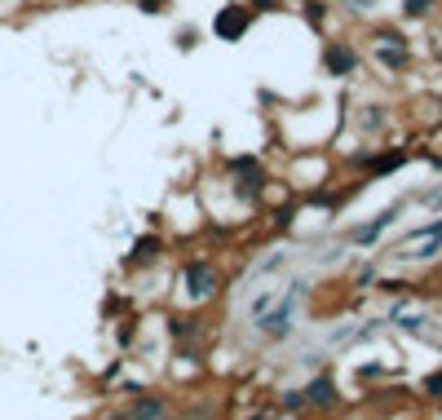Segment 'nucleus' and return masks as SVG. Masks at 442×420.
<instances>
[{
  "mask_svg": "<svg viewBox=\"0 0 442 420\" xmlns=\"http://www.w3.org/2000/svg\"><path fill=\"white\" fill-rule=\"evenodd\" d=\"M190 292H195V296L217 292V274H212L208 266H190Z\"/></svg>",
  "mask_w": 442,
  "mask_h": 420,
  "instance_id": "f257e3e1",
  "label": "nucleus"
},
{
  "mask_svg": "<svg viewBox=\"0 0 442 420\" xmlns=\"http://www.w3.org/2000/svg\"><path fill=\"white\" fill-rule=\"evenodd\" d=\"M160 412H164L160 403H137L133 407V420H160Z\"/></svg>",
  "mask_w": 442,
  "mask_h": 420,
  "instance_id": "f03ea898",
  "label": "nucleus"
}]
</instances>
